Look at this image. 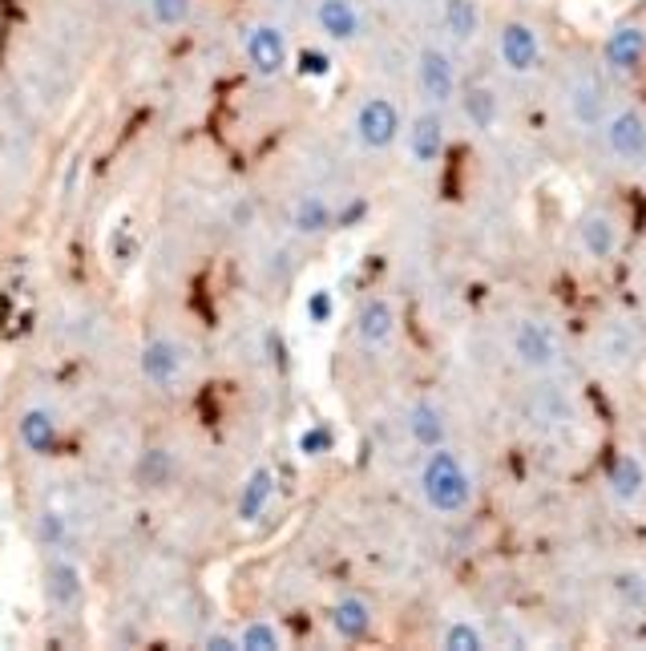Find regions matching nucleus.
<instances>
[{
	"instance_id": "obj_1",
	"label": "nucleus",
	"mask_w": 646,
	"mask_h": 651,
	"mask_svg": "<svg viewBox=\"0 0 646 651\" xmlns=\"http://www.w3.org/2000/svg\"><path fill=\"white\" fill-rule=\"evenodd\" d=\"M416 485H421L424 505H428L436 518L465 514L468 505H473V498H477V482H473L465 458H461L457 450H448V445H436V450L424 453Z\"/></svg>"
},
{
	"instance_id": "obj_2",
	"label": "nucleus",
	"mask_w": 646,
	"mask_h": 651,
	"mask_svg": "<svg viewBox=\"0 0 646 651\" xmlns=\"http://www.w3.org/2000/svg\"><path fill=\"white\" fill-rule=\"evenodd\" d=\"M509 349L525 372H554L562 364V332L542 316H522L509 332Z\"/></svg>"
},
{
	"instance_id": "obj_3",
	"label": "nucleus",
	"mask_w": 646,
	"mask_h": 651,
	"mask_svg": "<svg viewBox=\"0 0 646 651\" xmlns=\"http://www.w3.org/2000/svg\"><path fill=\"white\" fill-rule=\"evenodd\" d=\"M352 130H356L360 147L380 154V150L396 147V138H401L404 122H401V106L384 93H372L356 106V118H352Z\"/></svg>"
},
{
	"instance_id": "obj_4",
	"label": "nucleus",
	"mask_w": 646,
	"mask_h": 651,
	"mask_svg": "<svg viewBox=\"0 0 646 651\" xmlns=\"http://www.w3.org/2000/svg\"><path fill=\"white\" fill-rule=\"evenodd\" d=\"M138 369H142V381L158 393H174L182 381H186V352L174 337H150L142 344V357H138Z\"/></svg>"
},
{
	"instance_id": "obj_5",
	"label": "nucleus",
	"mask_w": 646,
	"mask_h": 651,
	"mask_svg": "<svg viewBox=\"0 0 646 651\" xmlns=\"http://www.w3.org/2000/svg\"><path fill=\"white\" fill-rule=\"evenodd\" d=\"M416 86H421L424 106L445 110L448 101L457 98V61L441 46H424L416 57Z\"/></svg>"
},
{
	"instance_id": "obj_6",
	"label": "nucleus",
	"mask_w": 646,
	"mask_h": 651,
	"mask_svg": "<svg viewBox=\"0 0 646 651\" xmlns=\"http://www.w3.org/2000/svg\"><path fill=\"white\" fill-rule=\"evenodd\" d=\"M243 57H246V66H251L255 78H279V73L287 69V57H291L287 33L271 21L251 24V29L243 33Z\"/></svg>"
},
{
	"instance_id": "obj_7",
	"label": "nucleus",
	"mask_w": 646,
	"mask_h": 651,
	"mask_svg": "<svg viewBox=\"0 0 646 651\" xmlns=\"http://www.w3.org/2000/svg\"><path fill=\"white\" fill-rule=\"evenodd\" d=\"M602 138L614 162L623 167H643L646 162V118L638 110H614L602 122Z\"/></svg>"
},
{
	"instance_id": "obj_8",
	"label": "nucleus",
	"mask_w": 646,
	"mask_h": 651,
	"mask_svg": "<svg viewBox=\"0 0 646 651\" xmlns=\"http://www.w3.org/2000/svg\"><path fill=\"white\" fill-rule=\"evenodd\" d=\"M497 57H502V66L509 73H517V78L537 73V66H542V37H537L534 24L505 21L497 29Z\"/></svg>"
},
{
	"instance_id": "obj_9",
	"label": "nucleus",
	"mask_w": 646,
	"mask_h": 651,
	"mask_svg": "<svg viewBox=\"0 0 646 651\" xmlns=\"http://www.w3.org/2000/svg\"><path fill=\"white\" fill-rule=\"evenodd\" d=\"M17 441L29 458H53L57 445H61V417L41 401L24 404L21 417H17Z\"/></svg>"
},
{
	"instance_id": "obj_10",
	"label": "nucleus",
	"mask_w": 646,
	"mask_h": 651,
	"mask_svg": "<svg viewBox=\"0 0 646 651\" xmlns=\"http://www.w3.org/2000/svg\"><path fill=\"white\" fill-rule=\"evenodd\" d=\"M578 243L594 263H610L618 256V248H623V223H618V214L610 207H591L578 219Z\"/></svg>"
},
{
	"instance_id": "obj_11",
	"label": "nucleus",
	"mask_w": 646,
	"mask_h": 651,
	"mask_svg": "<svg viewBox=\"0 0 646 651\" xmlns=\"http://www.w3.org/2000/svg\"><path fill=\"white\" fill-rule=\"evenodd\" d=\"M356 340L364 352H388L396 340V308L388 296H369L356 308Z\"/></svg>"
},
{
	"instance_id": "obj_12",
	"label": "nucleus",
	"mask_w": 646,
	"mask_h": 651,
	"mask_svg": "<svg viewBox=\"0 0 646 651\" xmlns=\"http://www.w3.org/2000/svg\"><path fill=\"white\" fill-rule=\"evenodd\" d=\"M448 147V126H445V113L441 110H421L408 122V158H413V167L428 170L441 162V154H445Z\"/></svg>"
},
{
	"instance_id": "obj_13",
	"label": "nucleus",
	"mask_w": 646,
	"mask_h": 651,
	"mask_svg": "<svg viewBox=\"0 0 646 651\" xmlns=\"http://www.w3.org/2000/svg\"><path fill=\"white\" fill-rule=\"evenodd\" d=\"M566 110L578 126H598L606 113V90L594 69H574L566 78Z\"/></svg>"
},
{
	"instance_id": "obj_14",
	"label": "nucleus",
	"mask_w": 646,
	"mask_h": 651,
	"mask_svg": "<svg viewBox=\"0 0 646 651\" xmlns=\"http://www.w3.org/2000/svg\"><path fill=\"white\" fill-rule=\"evenodd\" d=\"M46 595H49V603H53L57 611H73V607L85 599V574H81V567L69 559L65 551H53V559H49Z\"/></svg>"
},
{
	"instance_id": "obj_15",
	"label": "nucleus",
	"mask_w": 646,
	"mask_h": 651,
	"mask_svg": "<svg viewBox=\"0 0 646 651\" xmlns=\"http://www.w3.org/2000/svg\"><path fill=\"white\" fill-rule=\"evenodd\" d=\"M404 433L413 438L416 450H436V445H448V417L445 409L428 397L408 404V413H404Z\"/></svg>"
},
{
	"instance_id": "obj_16",
	"label": "nucleus",
	"mask_w": 646,
	"mask_h": 651,
	"mask_svg": "<svg viewBox=\"0 0 646 651\" xmlns=\"http://www.w3.org/2000/svg\"><path fill=\"white\" fill-rule=\"evenodd\" d=\"M327 623H332V631L344 643H360V640H369L372 628H376V607L364 595H344L332 603Z\"/></svg>"
},
{
	"instance_id": "obj_17",
	"label": "nucleus",
	"mask_w": 646,
	"mask_h": 651,
	"mask_svg": "<svg viewBox=\"0 0 646 651\" xmlns=\"http://www.w3.org/2000/svg\"><path fill=\"white\" fill-rule=\"evenodd\" d=\"M315 24L335 46H352L360 37V9L356 0H315Z\"/></svg>"
},
{
	"instance_id": "obj_18",
	"label": "nucleus",
	"mask_w": 646,
	"mask_h": 651,
	"mask_svg": "<svg viewBox=\"0 0 646 651\" xmlns=\"http://www.w3.org/2000/svg\"><path fill=\"white\" fill-rule=\"evenodd\" d=\"M602 57H606V69H614V73H635L646 57V29H638V24H618V29L606 37Z\"/></svg>"
},
{
	"instance_id": "obj_19",
	"label": "nucleus",
	"mask_w": 646,
	"mask_h": 651,
	"mask_svg": "<svg viewBox=\"0 0 646 651\" xmlns=\"http://www.w3.org/2000/svg\"><path fill=\"white\" fill-rule=\"evenodd\" d=\"M271 498H275V470L271 465H255L246 473L243 490H239V502H234V518L239 522H259L268 514Z\"/></svg>"
},
{
	"instance_id": "obj_20",
	"label": "nucleus",
	"mask_w": 646,
	"mask_h": 651,
	"mask_svg": "<svg viewBox=\"0 0 646 651\" xmlns=\"http://www.w3.org/2000/svg\"><path fill=\"white\" fill-rule=\"evenodd\" d=\"M606 490L618 505H635L646 490V465L638 461V453H618L606 470Z\"/></svg>"
},
{
	"instance_id": "obj_21",
	"label": "nucleus",
	"mask_w": 646,
	"mask_h": 651,
	"mask_svg": "<svg viewBox=\"0 0 646 651\" xmlns=\"http://www.w3.org/2000/svg\"><path fill=\"white\" fill-rule=\"evenodd\" d=\"M332 223H335L332 202L323 199L320 191L300 194L295 207H291V227H295V236H303V239H315V236H323V231H332Z\"/></svg>"
},
{
	"instance_id": "obj_22",
	"label": "nucleus",
	"mask_w": 646,
	"mask_h": 651,
	"mask_svg": "<svg viewBox=\"0 0 646 651\" xmlns=\"http://www.w3.org/2000/svg\"><path fill=\"white\" fill-rule=\"evenodd\" d=\"M635 349H638V340H635V332L623 324V320H614V324H606L598 332V360H602V364H610V369H618V364H630Z\"/></svg>"
},
{
	"instance_id": "obj_23",
	"label": "nucleus",
	"mask_w": 646,
	"mask_h": 651,
	"mask_svg": "<svg viewBox=\"0 0 646 651\" xmlns=\"http://www.w3.org/2000/svg\"><path fill=\"white\" fill-rule=\"evenodd\" d=\"M481 29V9L477 0H445V33L457 41V46H468Z\"/></svg>"
},
{
	"instance_id": "obj_24",
	"label": "nucleus",
	"mask_w": 646,
	"mask_h": 651,
	"mask_svg": "<svg viewBox=\"0 0 646 651\" xmlns=\"http://www.w3.org/2000/svg\"><path fill=\"white\" fill-rule=\"evenodd\" d=\"M170 478H174V453L170 450L154 445V450H145L138 458V482L145 490H162V485H170Z\"/></svg>"
},
{
	"instance_id": "obj_25",
	"label": "nucleus",
	"mask_w": 646,
	"mask_h": 651,
	"mask_svg": "<svg viewBox=\"0 0 646 651\" xmlns=\"http://www.w3.org/2000/svg\"><path fill=\"white\" fill-rule=\"evenodd\" d=\"M461 106H465V118L473 122V130H493V126H497V113H502L497 93L485 90V86H473V90L461 98Z\"/></svg>"
},
{
	"instance_id": "obj_26",
	"label": "nucleus",
	"mask_w": 646,
	"mask_h": 651,
	"mask_svg": "<svg viewBox=\"0 0 646 651\" xmlns=\"http://www.w3.org/2000/svg\"><path fill=\"white\" fill-rule=\"evenodd\" d=\"M239 648L243 651H279L283 648V631L271 619H251L246 628H239Z\"/></svg>"
},
{
	"instance_id": "obj_27",
	"label": "nucleus",
	"mask_w": 646,
	"mask_h": 651,
	"mask_svg": "<svg viewBox=\"0 0 646 651\" xmlns=\"http://www.w3.org/2000/svg\"><path fill=\"white\" fill-rule=\"evenodd\" d=\"M441 648H448V651H481V648H485V631H481L473 619H453V623L441 631Z\"/></svg>"
},
{
	"instance_id": "obj_28",
	"label": "nucleus",
	"mask_w": 646,
	"mask_h": 651,
	"mask_svg": "<svg viewBox=\"0 0 646 651\" xmlns=\"http://www.w3.org/2000/svg\"><path fill=\"white\" fill-rule=\"evenodd\" d=\"M37 539L46 542V551H65L69 542V522L61 510H46V514L37 518Z\"/></svg>"
},
{
	"instance_id": "obj_29",
	"label": "nucleus",
	"mask_w": 646,
	"mask_h": 651,
	"mask_svg": "<svg viewBox=\"0 0 646 651\" xmlns=\"http://www.w3.org/2000/svg\"><path fill=\"white\" fill-rule=\"evenodd\" d=\"M150 4V17L162 29H179V24L190 21V0H145Z\"/></svg>"
},
{
	"instance_id": "obj_30",
	"label": "nucleus",
	"mask_w": 646,
	"mask_h": 651,
	"mask_svg": "<svg viewBox=\"0 0 646 651\" xmlns=\"http://www.w3.org/2000/svg\"><path fill=\"white\" fill-rule=\"evenodd\" d=\"M300 453L303 458H323V453H332V429H323V425L307 429L300 438Z\"/></svg>"
},
{
	"instance_id": "obj_31",
	"label": "nucleus",
	"mask_w": 646,
	"mask_h": 651,
	"mask_svg": "<svg viewBox=\"0 0 646 651\" xmlns=\"http://www.w3.org/2000/svg\"><path fill=\"white\" fill-rule=\"evenodd\" d=\"M614 591L626 599V607H643L646 603V583H643V574L635 571H626L614 579Z\"/></svg>"
},
{
	"instance_id": "obj_32",
	"label": "nucleus",
	"mask_w": 646,
	"mask_h": 651,
	"mask_svg": "<svg viewBox=\"0 0 646 651\" xmlns=\"http://www.w3.org/2000/svg\"><path fill=\"white\" fill-rule=\"evenodd\" d=\"M307 320H312V324H327V320H332V292H312L307 296Z\"/></svg>"
},
{
	"instance_id": "obj_33",
	"label": "nucleus",
	"mask_w": 646,
	"mask_h": 651,
	"mask_svg": "<svg viewBox=\"0 0 646 651\" xmlns=\"http://www.w3.org/2000/svg\"><path fill=\"white\" fill-rule=\"evenodd\" d=\"M327 69H332V61H327L323 53H312V49H307V53L300 57V73H303V78H323Z\"/></svg>"
},
{
	"instance_id": "obj_34",
	"label": "nucleus",
	"mask_w": 646,
	"mask_h": 651,
	"mask_svg": "<svg viewBox=\"0 0 646 651\" xmlns=\"http://www.w3.org/2000/svg\"><path fill=\"white\" fill-rule=\"evenodd\" d=\"M202 648H211V651H243L239 648V631H211L206 640H202Z\"/></svg>"
},
{
	"instance_id": "obj_35",
	"label": "nucleus",
	"mask_w": 646,
	"mask_h": 651,
	"mask_svg": "<svg viewBox=\"0 0 646 651\" xmlns=\"http://www.w3.org/2000/svg\"><path fill=\"white\" fill-rule=\"evenodd\" d=\"M428 4H433V0H428Z\"/></svg>"
}]
</instances>
